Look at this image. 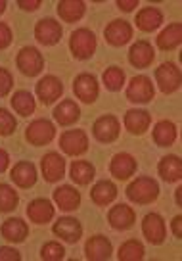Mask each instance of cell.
Wrapping results in <instances>:
<instances>
[{
  "label": "cell",
  "mask_w": 182,
  "mask_h": 261,
  "mask_svg": "<svg viewBox=\"0 0 182 261\" xmlns=\"http://www.w3.org/2000/svg\"><path fill=\"white\" fill-rule=\"evenodd\" d=\"M35 92H37V98L41 100L42 104H54L56 100L62 98L64 94V83L59 81L56 75H44L41 81L37 83L35 87Z\"/></svg>",
  "instance_id": "8fae6325"
},
{
  "label": "cell",
  "mask_w": 182,
  "mask_h": 261,
  "mask_svg": "<svg viewBox=\"0 0 182 261\" xmlns=\"http://www.w3.org/2000/svg\"><path fill=\"white\" fill-rule=\"evenodd\" d=\"M159 196V182L154 177H136V179L127 187V198L133 204H151Z\"/></svg>",
  "instance_id": "6da1fadb"
},
{
  "label": "cell",
  "mask_w": 182,
  "mask_h": 261,
  "mask_svg": "<svg viewBox=\"0 0 182 261\" xmlns=\"http://www.w3.org/2000/svg\"><path fill=\"white\" fill-rule=\"evenodd\" d=\"M10 177L16 182L19 188H31L37 182V167L35 163L31 162H17L12 171H10Z\"/></svg>",
  "instance_id": "cb8c5ba5"
},
{
  "label": "cell",
  "mask_w": 182,
  "mask_h": 261,
  "mask_svg": "<svg viewBox=\"0 0 182 261\" xmlns=\"http://www.w3.org/2000/svg\"><path fill=\"white\" fill-rule=\"evenodd\" d=\"M108 221L115 230H127V228H131L136 223V213H134L131 205L117 204L113 207H109Z\"/></svg>",
  "instance_id": "ffe728a7"
},
{
  "label": "cell",
  "mask_w": 182,
  "mask_h": 261,
  "mask_svg": "<svg viewBox=\"0 0 182 261\" xmlns=\"http://www.w3.org/2000/svg\"><path fill=\"white\" fill-rule=\"evenodd\" d=\"M59 148L62 152L67 155H83L88 150V137L86 133L81 129H71L66 130L59 137Z\"/></svg>",
  "instance_id": "30bf717a"
},
{
  "label": "cell",
  "mask_w": 182,
  "mask_h": 261,
  "mask_svg": "<svg viewBox=\"0 0 182 261\" xmlns=\"http://www.w3.org/2000/svg\"><path fill=\"white\" fill-rule=\"evenodd\" d=\"M17 6L25 12H35L41 8V0H17Z\"/></svg>",
  "instance_id": "b9f144b4"
},
{
  "label": "cell",
  "mask_w": 182,
  "mask_h": 261,
  "mask_svg": "<svg viewBox=\"0 0 182 261\" xmlns=\"http://www.w3.org/2000/svg\"><path fill=\"white\" fill-rule=\"evenodd\" d=\"M151 125V115L146 110H129L125 114V129L131 135H144Z\"/></svg>",
  "instance_id": "603a6c76"
},
{
  "label": "cell",
  "mask_w": 182,
  "mask_h": 261,
  "mask_svg": "<svg viewBox=\"0 0 182 261\" xmlns=\"http://www.w3.org/2000/svg\"><path fill=\"white\" fill-rule=\"evenodd\" d=\"M104 39L111 46H125L127 42L133 39V25L127 19H113L111 23L106 25L104 29Z\"/></svg>",
  "instance_id": "5bb4252c"
},
{
  "label": "cell",
  "mask_w": 182,
  "mask_h": 261,
  "mask_svg": "<svg viewBox=\"0 0 182 261\" xmlns=\"http://www.w3.org/2000/svg\"><path fill=\"white\" fill-rule=\"evenodd\" d=\"M19 202V196L14 188L6 185V182H0V213H10L17 207Z\"/></svg>",
  "instance_id": "d590c367"
},
{
  "label": "cell",
  "mask_w": 182,
  "mask_h": 261,
  "mask_svg": "<svg viewBox=\"0 0 182 261\" xmlns=\"http://www.w3.org/2000/svg\"><path fill=\"white\" fill-rule=\"evenodd\" d=\"M156 96V87L148 75H134L127 85V100L134 104H148Z\"/></svg>",
  "instance_id": "3957f363"
},
{
  "label": "cell",
  "mask_w": 182,
  "mask_h": 261,
  "mask_svg": "<svg viewBox=\"0 0 182 261\" xmlns=\"http://www.w3.org/2000/svg\"><path fill=\"white\" fill-rule=\"evenodd\" d=\"M56 137V125L48 119H35L25 129V140L33 146H46Z\"/></svg>",
  "instance_id": "5b68a950"
},
{
  "label": "cell",
  "mask_w": 182,
  "mask_h": 261,
  "mask_svg": "<svg viewBox=\"0 0 182 261\" xmlns=\"http://www.w3.org/2000/svg\"><path fill=\"white\" fill-rule=\"evenodd\" d=\"M16 65L25 77H37L44 69V58L35 46H23L17 52Z\"/></svg>",
  "instance_id": "277c9868"
},
{
  "label": "cell",
  "mask_w": 182,
  "mask_h": 261,
  "mask_svg": "<svg viewBox=\"0 0 182 261\" xmlns=\"http://www.w3.org/2000/svg\"><path fill=\"white\" fill-rule=\"evenodd\" d=\"M115 198H117V187L115 182H111V180H106V179L98 180L94 185V188L90 190V200L96 205H100V207L109 205Z\"/></svg>",
  "instance_id": "f1b7e54d"
},
{
  "label": "cell",
  "mask_w": 182,
  "mask_h": 261,
  "mask_svg": "<svg viewBox=\"0 0 182 261\" xmlns=\"http://www.w3.org/2000/svg\"><path fill=\"white\" fill-rule=\"evenodd\" d=\"M54 213H56V207L46 198H35L33 202H29L27 205V217L33 221L35 225L50 223L54 219Z\"/></svg>",
  "instance_id": "d6986e66"
},
{
  "label": "cell",
  "mask_w": 182,
  "mask_h": 261,
  "mask_svg": "<svg viewBox=\"0 0 182 261\" xmlns=\"http://www.w3.org/2000/svg\"><path fill=\"white\" fill-rule=\"evenodd\" d=\"M138 6V0H117V8L121 12H133Z\"/></svg>",
  "instance_id": "7bdbcfd3"
},
{
  "label": "cell",
  "mask_w": 182,
  "mask_h": 261,
  "mask_svg": "<svg viewBox=\"0 0 182 261\" xmlns=\"http://www.w3.org/2000/svg\"><path fill=\"white\" fill-rule=\"evenodd\" d=\"M62 35H64V27L54 17H44L35 25V39L44 46L58 44L62 41Z\"/></svg>",
  "instance_id": "ba28073f"
},
{
  "label": "cell",
  "mask_w": 182,
  "mask_h": 261,
  "mask_svg": "<svg viewBox=\"0 0 182 261\" xmlns=\"http://www.w3.org/2000/svg\"><path fill=\"white\" fill-rule=\"evenodd\" d=\"M69 177L73 182H77L79 187H86V185H90L94 177H96V169H94V165L90 162H86V160H77V162L71 163V167H69Z\"/></svg>",
  "instance_id": "f546056e"
},
{
  "label": "cell",
  "mask_w": 182,
  "mask_h": 261,
  "mask_svg": "<svg viewBox=\"0 0 182 261\" xmlns=\"http://www.w3.org/2000/svg\"><path fill=\"white\" fill-rule=\"evenodd\" d=\"M102 81L106 85V89L111 90V92H117L125 87V71L117 65H111L108 67L104 75H102Z\"/></svg>",
  "instance_id": "e575fe53"
},
{
  "label": "cell",
  "mask_w": 182,
  "mask_h": 261,
  "mask_svg": "<svg viewBox=\"0 0 182 261\" xmlns=\"http://www.w3.org/2000/svg\"><path fill=\"white\" fill-rule=\"evenodd\" d=\"M52 232L58 238H62L67 244H77L83 237V225L75 217H62L54 223Z\"/></svg>",
  "instance_id": "9a60e30c"
},
{
  "label": "cell",
  "mask_w": 182,
  "mask_h": 261,
  "mask_svg": "<svg viewBox=\"0 0 182 261\" xmlns=\"http://www.w3.org/2000/svg\"><path fill=\"white\" fill-rule=\"evenodd\" d=\"M182 42V25L180 23H171L167 25L163 31L158 35V39H156V44H158L159 50H174L178 48Z\"/></svg>",
  "instance_id": "83f0119b"
},
{
  "label": "cell",
  "mask_w": 182,
  "mask_h": 261,
  "mask_svg": "<svg viewBox=\"0 0 182 261\" xmlns=\"http://www.w3.org/2000/svg\"><path fill=\"white\" fill-rule=\"evenodd\" d=\"M14 41V35H12V29H10L6 23L0 21V50L8 48L10 44Z\"/></svg>",
  "instance_id": "ab89813d"
},
{
  "label": "cell",
  "mask_w": 182,
  "mask_h": 261,
  "mask_svg": "<svg viewBox=\"0 0 182 261\" xmlns=\"http://www.w3.org/2000/svg\"><path fill=\"white\" fill-rule=\"evenodd\" d=\"M12 89H14V75L6 67H0V98L8 96Z\"/></svg>",
  "instance_id": "f35d334b"
},
{
  "label": "cell",
  "mask_w": 182,
  "mask_h": 261,
  "mask_svg": "<svg viewBox=\"0 0 182 261\" xmlns=\"http://www.w3.org/2000/svg\"><path fill=\"white\" fill-rule=\"evenodd\" d=\"M54 202L62 212H73L81 205V192L71 185H64L54 190Z\"/></svg>",
  "instance_id": "7402d4cb"
},
{
  "label": "cell",
  "mask_w": 182,
  "mask_h": 261,
  "mask_svg": "<svg viewBox=\"0 0 182 261\" xmlns=\"http://www.w3.org/2000/svg\"><path fill=\"white\" fill-rule=\"evenodd\" d=\"M41 171L46 182H58L66 175V160L59 152H48L42 155Z\"/></svg>",
  "instance_id": "4fadbf2b"
},
{
  "label": "cell",
  "mask_w": 182,
  "mask_h": 261,
  "mask_svg": "<svg viewBox=\"0 0 182 261\" xmlns=\"http://www.w3.org/2000/svg\"><path fill=\"white\" fill-rule=\"evenodd\" d=\"M21 259V253L10 248V246H2L0 248V261H19Z\"/></svg>",
  "instance_id": "60d3db41"
},
{
  "label": "cell",
  "mask_w": 182,
  "mask_h": 261,
  "mask_svg": "<svg viewBox=\"0 0 182 261\" xmlns=\"http://www.w3.org/2000/svg\"><path fill=\"white\" fill-rule=\"evenodd\" d=\"M144 255H146L144 244H142L140 240H136V238H131L125 244H121L119 253H117L119 261H140L144 259Z\"/></svg>",
  "instance_id": "836d02e7"
},
{
  "label": "cell",
  "mask_w": 182,
  "mask_h": 261,
  "mask_svg": "<svg viewBox=\"0 0 182 261\" xmlns=\"http://www.w3.org/2000/svg\"><path fill=\"white\" fill-rule=\"evenodd\" d=\"M154 60H156V50L148 41H136L129 50V62L136 69H146L154 64Z\"/></svg>",
  "instance_id": "ac0fdd59"
},
{
  "label": "cell",
  "mask_w": 182,
  "mask_h": 261,
  "mask_svg": "<svg viewBox=\"0 0 182 261\" xmlns=\"http://www.w3.org/2000/svg\"><path fill=\"white\" fill-rule=\"evenodd\" d=\"M142 234L148 240L149 244L159 246L165 242L167 238V227L165 219L159 215V213H148L144 219H142Z\"/></svg>",
  "instance_id": "9c48e42d"
},
{
  "label": "cell",
  "mask_w": 182,
  "mask_h": 261,
  "mask_svg": "<svg viewBox=\"0 0 182 261\" xmlns=\"http://www.w3.org/2000/svg\"><path fill=\"white\" fill-rule=\"evenodd\" d=\"M136 167H138L136 160L131 154H127V152H119L109 162V173H111V177H115L119 180L131 179L134 173H136Z\"/></svg>",
  "instance_id": "e0dca14e"
},
{
  "label": "cell",
  "mask_w": 182,
  "mask_h": 261,
  "mask_svg": "<svg viewBox=\"0 0 182 261\" xmlns=\"http://www.w3.org/2000/svg\"><path fill=\"white\" fill-rule=\"evenodd\" d=\"M73 92H75V96L79 98L81 102H84V104L96 102V98H98V94H100L98 79L92 73L77 75L73 81Z\"/></svg>",
  "instance_id": "7c38bea8"
},
{
  "label": "cell",
  "mask_w": 182,
  "mask_h": 261,
  "mask_svg": "<svg viewBox=\"0 0 182 261\" xmlns=\"http://www.w3.org/2000/svg\"><path fill=\"white\" fill-rule=\"evenodd\" d=\"M159 177L165 182H178L182 179V162L178 155H163L158 165Z\"/></svg>",
  "instance_id": "4316f807"
},
{
  "label": "cell",
  "mask_w": 182,
  "mask_h": 261,
  "mask_svg": "<svg viewBox=\"0 0 182 261\" xmlns=\"http://www.w3.org/2000/svg\"><path fill=\"white\" fill-rule=\"evenodd\" d=\"M69 50L77 60H88L96 50V35L88 27H79L71 33Z\"/></svg>",
  "instance_id": "7a4b0ae2"
},
{
  "label": "cell",
  "mask_w": 182,
  "mask_h": 261,
  "mask_svg": "<svg viewBox=\"0 0 182 261\" xmlns=\"http://www.w3.org/2000/svg\"><path fill=\"white\" fill-rule=\"evenodd\" d=\"M92 133H94V139L102 142V144H109L113 140L119 139V133H121V123L115 115H102L98 117L94 125H92Z\"/></svg>",
  "instance_id": "52a82bcc"
},
{
  "label": "cell",
  "mask_w": 182,
  "mask_h": 261,
  "mask_svg": "<svg viewBox=\"0 0 182 261\" xmlns=\"http://www.w3.org/2000/svg\"><path fill=\"white\" fill-rule=\"evenodd\" d=\"M66 257V250L59 242H46L41 250V259L44 261H62Z\"/></svg>",
  "instance_id": "8d00e7d4"
},
{
  "label": "cell",
  "mask_w": 182,
  "mask_h": 261,
  "mask_svg": "<svg viewBox=\"0 0 182 261\" xmlns=\"http://www.w3.org/2000/svg\"><path fill=\"white\" fill-rule=\"evenodd\" d=\"M180 223H182V217H180V215H176V217H173V221H171V230H173V234H174L176 238H182Z\"/></svg>",
  "instance_id": "ee69618b"
},
{
  "label": "cell",
  "mask_w": 182,
  "mask_h": 261,
  "mask_svg": "<svg viewBox=\"0 0 182 261\" xmlns=\"http://www.w3.org/2000/svg\"><path fill=\"white\" fill-rule=\"evenodd\" d=\"M54 119L56 123H59L62 127H69L75 125L81 117V108L75 100H62L58 106L54 108Z\"/></svg>",
  "instance_id": "d4e9b609"
},
{
  "label": "cell",
  "mask_w": 182,
  "mask_h": 261,
  "mask_svg": "<svg viewBox=\"0 0 182 261\" xmlns=\"http://www.w3.org/2000/svg\"><path fill=\"white\" fill-rule=\"evenodd\" d=\"M6 8H8V4H6V0H0V16L6 12Z\"/></svg>",
  "instance_id": "bcb514c9"
},
{
  "label": "cell",
  "mask_w": 182,
  "mask_h": 261,
  "mask_svg": "<svg viewBox=\"0 0 182 261\" xmlns=\"http://www.w3.org/2000/svg\"><path fill=\"white\" fill-rule=\"evenodd\" d=\"M10 102H12L14 112H16L17 115H21V117H29V115H33L35 110H37V102H35L33 94H31L29 90H17Z\"/></svg>",
  "instance_id": "d6a6232c"
},
{
  "label": "cell",
  "mask_w": 182,
  "mask_h": 261,
  "mask_svg": "<svg viewBox=\"0 0 182 261\" xmlns=\"http://www.w3.org/2000/svg\"><path fill=\"white\" fill-rule=\"evenodd\" d=\"M111 253H113V246L104 234H94L84 244V255L88 261H106L111 257Z\"/></svg>",
  "instance_id": "2e32d148"
},
{
  "label": "cell",
  "mask_w": 182,
  "mask_h": 261,
  "mask_svg": "<svg viewBox=\"0 0 182 261\" xmlns=\"http://www.w3.org/2000/svg\"><path fill=\"white\" fill-rule=\"evenodd\" d=\"M10 167V154L0 148V173H4Z\"/></svg>",
  "instance_id": "f6af8a7d"
},
{
  "label": "cell",
  "mask_w": 182,
  "mask_h": 261,
  "mask_svg": "<svg viewBox=\"0 0 182 261\" xmlns=\"http://www.w3.org/2000/svg\"><path fill=\"white\" fill-rule=\"evenodd\" d=\"M86 12V4L83 0H62L58 2V16L66 23H77Z\"/></svg>",
  "instance_id": "1f68e13d"
},
{
  "label": "cell",
  "mask_w": 182,
  "mask_h": 261,
  "mask_svg": "<svg viewBox=\"0 0 182 261\" xmlns=\"http://www.w3.org/2000/svg\"><path fill=\"white\" fill-rule=\"evenodd\" d=\"M176 135H178L176 125H174L173 121H167V119L158 121L156 127H154V130H151V139H154V142L161 148L171 146L174 140H176Z\"/></svg>",
  "instance_id": "4dcf8cb0"
},
{
  "label": "cell",
  "mask_w": 182,
  "mask_h": 261,
  "mask_svg": "<svg viewBox=\"0 0 182 261\" xmlns=\"http://www.w3.org/2000/svg\"><path fill=\"white\" fill-rule=\"evenodd\" d=\"M156 83L163 94H171V92L180 89L182 75L178 65L173 62H165V64L159 65L156 69Z\"/></svg>",
  "instance_id": "8992f818"
},
{
  "label": "cell",
  "mask_w": 182,
  "mask_h": 261,
  "mask_svg": "<svg viewBox=\"0 0 182 261\" xmlns=\"http://www.w3.org/2000/svg\"><path fill=\"white\" fill-rule=\"evenodd\" d=\"M17 127L16 115H12L8 110L0 108V137H10Z\"/></svg>",
  "instance_id": "74e56055"
},
{
  "label": "cell",
  "mask_w": 182,
  "mask_h": 261,
  "mask_svg": "<svg viewBox=\"0 0 182 261\" xmlns=\"http://www.w3.org/2000/svg\"><path fill=\"white\" fill-rule=\"evenodd\" d=\"M134 23L136 27L144 33H154L158 27H161L163 23V14H161V10L159 8H154V6H146V8H142L136 17H134Z\"/></svg>",
  "instance_id": "484cf974"
},
{
  "label": "cell",
  "mask_w": 182,
  "mask_h": 261,
  "mask_svg": "<svg viewBox=\"0 0 182 261\" xmlns=\"http://www.w3.org/2000/svg\"><path fill=\"white\" fill-rule=\"evenodd\" d=\"M0 232H2V238H4V240H8L12 244H19V242H25L27 237H29V227H27V223H25L23 219H19V217H10L8 221L2 223Z\"/></svg>",
  "instance_id": "44dd1931"
},
{
  "label": "cell",
  "mask_w": 182,
  "mask_h": 261,
  "mask_svg": "<svg viewBox=\"0 0 182 261\" xmlns=\"http://www.w3.org/2000/svg\"><path fill=\"white\" fill-rule=\"evenodd\" d=\"M180 194H182V188H178V190L174 192V200H176V204H178V205L182 204V202H180Z\"/></svg>",
  "instance_id": "7dc6e473"
}]
</instances>
